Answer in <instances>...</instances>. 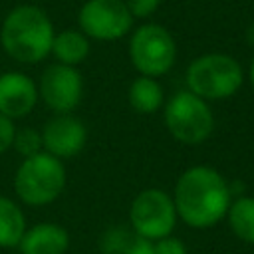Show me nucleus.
Returning a JSON list of instances; mask_svg holds the SVG:
<instances>
[{
  "mask_svg": "<svg viewBox=\"0 0 254 254\" xmlns=\"http://www.w3.org/2000/svg\"><path fill=\"white\" fill-rule=\"evenodd\" d=\"M14 133H16L14 121H12L10 117H6V115L0 113V155L6 153V151L12 147Z\"/></svg>",
  "mask_w": 254,
  "mask_h": 254,
  "instance_id": "21",
  "label": "nucleus"
},
{
  "mask_svg": "<svg viewBox=\"0 0 254 254\" xmlns=\"http://www.w3.org/2000/svg\"><path fill=\"white\" fill-rule=\"evenodd\" d=\"M101 254H153V242L131 226H111L99 238Z\"/></svg>",
  "mask_w": 254,
  "mask_h": 254,
  "instance_id": "13",
  "label": "nucleus"
},
{
  "mask_svg": "<svg viewBox=\"0 0 254 254\" xmlns=\"http://www.w3.org/2000/svg\"><path fill=\"white\" fill-rule=\"evenodd\" d=\"M52 54L56 56L58 64L65 65H77L81 64L89 54V40L83 32L77 30H64L54 36L52 42Z\"/></svg>",
  "mask_w": 254,
  "mask_h": 254,
  "instance_id": "15",
  "label": "nucleus"
},
{
  "mask_svg": "<svg viewBox=\"0 0 254 254\" xmlns=\"http://www.w3.org/2000/svg\"><path fill=\"white\" fill-rule=\"evenodd\" d=\"M87 129L71 113H56L42 129L44 151L58 159H71L85 147Z\"/></svg>",
  "mask_w": 254,
  "mask_h": 254,
  "instance_id": "10",
  "label": "nucleus"
},
{
  "mask_svg": "<svg viewBox=\"0 0 254 254\" xmlns=\"http://www.w3.org/2000/svg\"><path fill=\"white\" fill-rule=\"evenodd\" d=\"M77 20L87 38L103 42L123 38L133 26V14L123 0H87Z\"/></svg>",
  "mask_w": 254,
  "mask_h": 254,
  "instance_id": "8",
  "label": "nucleus"
},
{
  "mask_svg": "<svg viewBox=\"0 0 254 254\" xmlns=\"http://www.w3.org/2000/svg\"><path fill=\"white\" fill-rule=\"evenodd\" d=\"M36 81L20 71H6L0 75V113L14 119L26 117L38 103Z\"/></svg>",
  "mask_w": 254,
  "mask_h": 254,
  "instance_id": "11",
  "label": "nucleus"
},
{
  "mask_svg": "<svg viewBox=\"0 0 254 254\" xmlns=\"http://www.w3.org/2000/svg\"><path fill=\"white\" fill-rule=\"evenodd\" d=\"M54 26L48 14L32 4L16 6L2 22L0 42L4 52L22 64H38L52 54Z\"/></svg>",
  "mask_w": 254,
  "mask_h": 254,
  "instance_id": "2",
  "label": "nucleus"
},
{
  "mask_svg": "<svg viewBox=\"0 0 254 254\" xmlns=\"http://www.w3.org/2000/svg\"><path fill=\"white\" fill-rule=\"evenodd\" d=\"M12 147H14L24 159H26V157H32V155L44 151V145H42V133L36 131V129H32V127L16 129Z\"/></svg>",
  "mask_w": 254,
  "mask_h": 254,
  "instance_id": "18",
  "label": "nucleus"
},
{
  "mask_svg": "<svg viewBox=\"0 0 254 254\" xmlns=\"http://www.w3.org/2000/svg\"><path fill=\"white\" fill-rule=\"evenodd\" d=\"M65 189V167L62 159L40 151L26 157L14 175V190L28 206H44L54 202Z\"/></svg>",
  "mask_w": 254,
  "mask_h": 254,
  "instance_id": "3",
  "label": "nucleus"
},
{
  "mask_svg": "<svg viewBox=\"0 0 254 254\" xmlns=\"http://www.w3.org/2000/svg\"><path fill=\"white\" fill-rule=\"evenodd\" d=\"M177 208L173 196L161 189H145L141 190L129 208V224L131 228L155 242L173 232L177 224Z\"/></svg>",
  "mask_w": 254,
  "mask_h": 254,
  "instance_id": "7",
  "label": "nucleus"
},
{
  "mask_svg": "<svg viewBox=\"0 0 254 254\" xmlns=\"http://www.w3.org/2000/svg\"><path fill=\"white\" fill-rule=\"evenodd\" d=\"M18 248L20 254H65L69 248V234L56 222H40L26 228Z\"/></svg>",
  "mask_w": 254,
  "mask_h": 254,
  "instance_id": "12",
  "label": "nucleus"
},
{
  "mask_svg": "<svg viewBox=\"0 0 254 254\" xmlns=\"http://www.w3.org/2000/svg\"><path fill=\"white\" fill-rule=\"evenodd\" d=\"M246 38H248V42L254 46V24H252V26L246 30Z\"/></svg>",
  "mask_w": 254,
  "mask_h": 254,
  "instance_id": "23",
  "label": "nucleus"
},
{
  "mask_svg": "<svg viewBox=\"0 0 254 254\" xmlns=\"http://www.w3.org/2000/svg\"><path fill=\"white\" fill-rule=\"evenodd\" d=\"M123 2L129 8V12L133 14V18H147L161 4V0H123Z\"/></svg>",
  "mask_w": 254,
  "mask_h": 254,
  "instance_id": "20",
  "label": "nucleus"
},
{
  "mask_svg": "<svg viewBox=\"0 0 254 254\" xmlns=\"http://www.w3.org/2000/svg\"><path fill=\"white\" fill-rule=\"evenodd\" d=\"M165 125L169 133L185 145H200L214 131V115L208 101L190 93L177 91L165 105Z\"/></svg>",
  "mask_w": 254,
  "mask_h": 254,
  "instance_id": "5",
  "label": "nucleus"
},
{
  "mask_svg": "<svg viewBox=\"0 0 254 254\" xmlns=\"http://www.w3.org/2000/svg\"><path fill=\"white\" fill-rule=\"evenodd\" d=\"M26 216L22 208L8 196L0 194V248H14L26 232Z\"/></svg>",
  "mask_w": 254,
  "mask_h": 254,
  "instance_id": "16",
  "label": "nucleus"
},
{
  "mask_svg": "<svg viewBox=\"0 0 254 254\" xmlns=\"http://www.w3.org/2000/svg\"><path fill=\"white\" fill-rule=\"evenodd\" d=\"M248 77H250V85H252V89H254V58H252V62H250V69H248Z\"/></svg>",
  "mask_w": 254,
  "mask_h": 254,
  "instance_id": "22",
  "label": "nucleus"
},
{
  "mask_svg": "<svg viewBox=\"0 0 254 254\" xmlns=\"http://www.w3.org/2000/svg\"><path fill=\"white\" fill-rule=\"evenodd\" d=\"M127 99H129V105L137 113L149 115V113H155L163 107L165 93H163L161 83L155 77L139 75L137 79L131 81L129 91H127Z\"/></svg>",
  "mask_w": 254,
  "mask_h": 254,
  "instance_id": "14",
  "label": "nucleus"
},
{
  "mask_svg": "<svg viewBox=\"0 0 254 254\" xmlns=\"http://www.w3.org/2000/svg\"><path fill=\"white\" fill-rule=\"evenodd\" d=\"M129 60L141 75L159 77L175 65L177 44L167 28L159 24H143L131 34Z\"/></svg>",
  "mask_w": 254,
  "mask_h": 254,
  "instance_id": "6",
  "label": "nucleus"
},
{
  "mask_svg": "<svg viewBox=\"0 0 254 254\" xmlns=\"http://www.w3.org/2000/svg\"><path fill=\"white\" fill-rule=\"evenodd\" d=\"M153 254H187V246L183 240L169 234L153 242Z\"/></svg>",
  "mask_w": 254,
  "mask_h": 254,
  "instance_id": "19",
  "label": "nucleus"
},
{
  "mask_svg": "<svg viewBox=\"0 0 254 254\" xmlns=\"http://www.w3.org/2000/svg\"><path fill=\"white\" fill-rule=\"evenodd\" d=\"M38 95L56 113H71L83 95V77L73 65L54 64L44 69Z\"/></svg>",
  "mask_w": 254,
  "mask_h": 254,
  "instance_id": "9",
  "label": "nucleus"
},
{
  "mask_svg": "<svg viewBox=\"0 0 254 254\" xmlns=\"http://www.w3.org/2000/svg\"><path fill=\"white\" fill-rule=\"evenodd\" d=\"M232 189L228 181L208 165H194L175 183L173 202L177 216L190 228H210L226 216Z\"/></svg>",
  "mask_w": 254,
  "mask_h": 254,
  "instance_id": "1",
  "label": "nucleus"
},
{
  "mask_svg": "<svg viewBox=\"0 0 254 254\" xmlns=\"http://www.w3.org/2000/svg\"><path fill=\"white\" fill-rule=\"evenodd\" d=\"M224 218L238 240L254 244V196H238L232 200Z\"/></svg>",
  "mask_w": 254,
  "mask_h": 254,
  "instance_id": "17",
  "label": "nucleus"
},
{
  "mask_svg": "<svg viewBox=\"0 0 254 254\" xmlns=\"http://www.w3.org/2000/svg\"><path fill=\"white\" fill-rule=\"evenodd\" d=\"M244 83V69L228 54H204L187 67V87L204 101L232 97Z\"/></svg>",
  "mask_w": 254,
  "mask_h": 254,
  "instance_id": "4",
  "label": "nucleus"
}]
</instances>
